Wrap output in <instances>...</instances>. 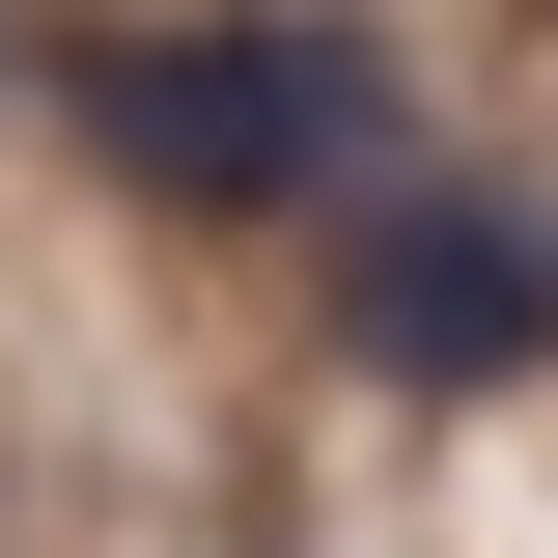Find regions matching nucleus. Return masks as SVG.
<instances>
[{
	"label": "nucleus",
	"instance_id": "1",
	"mask_svg": "<svg viewBox=\"0 0 558 558\" xmlns=\"http://www.w3.org/2000/svg\"><path fill=\"white\" fill-rule=\"evenodd\" d=\"M84 140H112V196L140 223H307V196H363L391 168V57L363 28H112L84 57Z\"/></svg>",
	"mask_w": 558,
	"mask_h": 558
},
{
	"label": "nucleus",
	"instance_id": "2",
	"mask_svg": "<svg viewBox=\"0 0 558 558\" xmlns=\"http://www.w3.org/2000/svg\"><path fill=\"white\" fill-rule=\"evenodd\" d=\"M336 336H363V391H531L558 363V223L475 196V168H363L336 196Z\"/></svg>",
	"mask_w": 558,
	"mask_h": 558
},
{
	"label": "nucleus",
	"instance_id": "3",
	"mask_svg": "<svg viewBox=\"0 0 558 558\" xmlns=\"http://www.w3.org/2000/svg\"><path fill=\"white\" fill-rule=\"evenodd\" d=\"M0 84H28V57H0Z\"/></svg>",
	"mask_w": 558,
	"mask_h": 558
}]
</instances>
